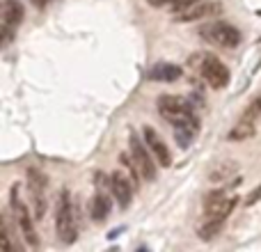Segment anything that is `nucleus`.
I'll return each instance as SVG.
<instances>
[{"label":"nucleus","instance_id":"obj_20","mask_svg":"<svg viewBox=\"0 0 261 252\" xmlns=\"http://www.w3.org/2000/svg\"><path fill=\"white\" fill-rule=\"evenodd\" d=\"M176 0H149V5L151 7H172Z\"/></svg>","mask_w":261,"mask_h":252},{"label":"nucleus","instance_id":"obj_9","mask_svg":"<svg viewBox=\"0 0 261 252\" xmlns=\"http://www.w3.org/2000/svg\"><path fill=\"white\" fill-rule=\"evenodd\" d=\"M236 207V197L227 195L225 190H211L204 197V213L206 220H225Z\"/></svg>","mask_w":261,"mask_h":252},{"label":"nucleus","instance_id":"obj_10","mask_svg":"<svg viewBox=\"0 0 261 252\" xmlns=\"http://www.w3.org/2000/svg\"><path fill=\"white\" fill-rule=\"evenodd\" d=\"M222 12V5L216 0H197L195 5H190L188 9L176 14V21L179 23H193V21H202V18L216 16Z\"/></svg>","mask_w":261,"mask_h":252},{"label":"nucleus","instance_id":"obj_15","mask_svg":"<svg viewBox=\"0 0 261 252\" xmlns=\"http://www.w3.org/2000/svg\"><path fill=\"white\" fill-rule=\"evenodd\" d=\"M236 172H239V165H236L234 161H220L211 172H208V179H211L213 184H218V181H222V179L234 177Z\"/></svg>","mask_w":261,"mask_h":252},{"label":"nucleus","instance_id":"obj_12","mask_svg":"<svg viewBox=\"0 0 261 252\" xmlns=\"http://www.w3.org/2000/svg\"><path fill=\"white\" fill-rule=\"evenodd\" d=\"M110 188H113V195L117 197L119 207L128 209L130 199H133V190H135L133 179H128L124 172H113L110 174Z\"/></svg>","mask_w":261,"mask_h":252},{"label":"nucleus","instance_id":"obj_18","mask_svg":"<svg viewBox=\"0 0 261 252\" xmlns=\"http://www.w3.org/2000/svg\"><path fill=\"white\" fill-rule=\"evenodd\" d=\"M261 115V94L259 96H254L252 101H250V106L248 108L243 110V115H241V119H243V122H257V117Z\"/></svg>","mask_w":261,"mask_h":252},{"label":"nucleus","instance_id":"obj_14","mask_svg":"<svg viewBox=\"0 0 261 252\" xmlns=\"http://www.w3.org/2000/svg\"><path fill=\"white\" fill-rule=\"evenodd\" d=\"M90 213L96 222H103L106 218L110 216V199L106 197L103 193H96L92 197V204H90Z\"/></svg>","mask_w":261,"mask_h":252},{"label":"nucleus","instance_id":"obj_4","mask_svg":"<svg viewBox=\"0 0 261 252\" xmlns=\"http://www.w3.org/2000/svg\"><path fill=\"white\" fill-rule=\"evenodd\" d=\"M199 37L220 48H236L241 44V30L227 21H211L199 28Z\"/></svg>","mask_w":261,"mask_h":252},{"label":"nucleus","instance_id":"obj_17","mask_svg":"<svg viewBox=\"0 0 261 252\" xmlns=\"http://www.w3.org/2000/svg\"><path fill=\"white\" fill-rule=\"evenodd\" d=\"M222 225H225V220H206V222H204V225L197 230V236H199V239H204V241H211L213 236L220 234Z\"/></svg>","mask_w":261,"mask_h":252},{"label":"nucleus","instance_id":"obj_13","mask_svg":"<svg viewBox=\"0 0 261 252\" xmlns=\"http://www.w3.org/2000/svg\"><path fill=\"white\" fill-rule=\"evenodd\" d=\"M184 76V69L179 64H172V62H158L149 69L147 78L149 81H158V83H174Z\"/></svg>","mask_w":261,"mask_h":252},{"label":"nucleus","instance_id":"obj_21","mask_svg":"<svg viewBox=\"0 0 261 252\" xmlns=\"http://www.w3.org/2000/svg\"><path fill=\"white\" fill-rule=\"evenodd\" d=\"M32 3H35V5H37V7H46V5H48V3H50V0H32Z\"/></svg>","mask_w":261,"mask_h":252},{"label":"nucleus","instance_id":"obj_2","mask_svg":"<svg viewBox=\"0 0 261 252\" xmlns=\"http://www.w3.org/2000/svg\"><path fill=\"white\" fill-rule=\"evenodd\" d=\"M158 113L163 119H167L172 126H197V117L193 113V106L188 104V99L176 94H161L158 96Z\"/></svg>","mask_w":261,"mask_h":252},{"label":"nucleus","instance_id":"obj_11","mask_svg":"<svg viewBox=\"0 0 261 252\" xmlns=\"http://www.w3.org/2000/svg\"><path fill=\"white\" fill-rule=\"evenodd\" d=\"M142 138H144V142H147V147L151 149V154H153V158H156L158 165L170 167L172 165V154H170V149H167L165 140L156 133V129L144 126V129H142Z\"/></svg>","mask_w":261,"mask_h":252},{"label":"nucleus","instance_id":"obj_8","mask_svg":"<svg viewBox=\"0 0 261 252\" xmlns=\"http://www.w3.org/2000/svg\"><path fill=\"white\" fill-rule=\"evenodd\" d=\"M23 18H25V7H23L18 0H5L3 3V28H0V32H3V48H7V46L12 44L18 26L23 23Z\"/></svg>","mask_w":261,"mask_h":252},{"label":"nucleus","instance_id":"obj_5","mask_svg":"<svg viewBox=\"0 0 261 252\" xmlns=\"http://www.w3.org/2000/svg\"><path fill=\"white\" fill-rule=\"evenodd\" d=\"M9 209H12L14 213V220H16L18 230H21L23 239H25L28 248H39V236H37L35 232V222H32L30 211H28V207L18 199V186H12V197H9Z\"/></svg>","mask_w":261,"mask_h":252},{"label":"nucleus","instance_id":"obj_7","mask_svg":"<svg viewBox=\"0 0 261 252\" xmlns=\"http://www.w3.org/2000/svg\"><path fill=\"white\" fill-rule=\"evenodd\" d=\"M46 188H48V179H46L44 172H39V170H28V190H30L32 211H35V218H37V220H41V218L46 216V209H48Z\"/></svg>","mask_w":261,"mask_h":252},{"label":"nucleus","instance_id":"obj_19","mask_svg":"<svg viewBox=\"0 0 261 252\" xmlns=\"http://www.w3.org/2000/svg\"><path fill=\"white\" fill-rule=\"evenodd\" d=\"M259 199H261V186H257V188H254L252 193L245 197V204H248V207H252V204H257Z\"/></svg>","mask_w":261,"mask_h":252},{"label":"nucleus","instance_id":"obj_3","mask_svg":"<svg viewBox=\"0 0 261 252\" xmlns=\"http://www.w3.org/2000/svg\"><path fill=\"white\" fill-rule=\"evenodd\" d=\"M55 230H58L62 243H73L78 239V225H76V209L69 190H62L58 199V211H55Z\"/></svg>","mask_w":261,"mask_h":252},{"label":"nucleus","instance_id":"obj_16","mask_svg":"<svg viewBox=\"0 0 261 252\" xmlns=\"http://www.w3.org/2000/svg\"><path fill=\"white\" fill-rule=\"evenodd\" d=\"M254 135V124L252 122H243V119H239V124L234 126V129L227 133V138L231 140V142H243V140L252 138Z\"/></svg>","mask_w":261,"mask_h":252},{"label":"nucleus","instance_id":"obj_6","mask_svg":"<svg viewBox=\"0 0 261 252\" xmlns=\"http://www.w3.org/2000/svg\"><path fill=\"white\" fill-rule=\"evenodd\" d=\"M128 147H130V156H133L135 165H138V170H140V177H142V179H147V181H156V163H153L151 149L147 147L144 138L140 140L138 135L130 131Z\"/></svg>","mask_w":261,"mask_h":252},{"label":"nucleus","instance_id":"obj_1","mask_svg":"<svg viewBox=\"0 0 261 252\" xmlns=\"http://www.w3.org/2000/svg\"><path fill=\"white\" fill-rule=\"evenodd\" d=\"M190 69H195V73H197L208 87H213V90H225L231 81V73H229V69H227V64L220 62V60L211 53L190 55Z\"/></svg>","mask_w":261,"mask_h":252},{"label":"nucleus","instance_id":"obj_22","mask_svg":"<svg viewBox=\"0 0 261 252\" xmlns=\"http://www.w3.org/2000/svg\"><path fill=\"white\" fill-rule=\"evenodd\" d=\"M257 41H261V37H259V39H257Z\"/></svg>","mask_w":261,"mask_h":252}]
</instances>
